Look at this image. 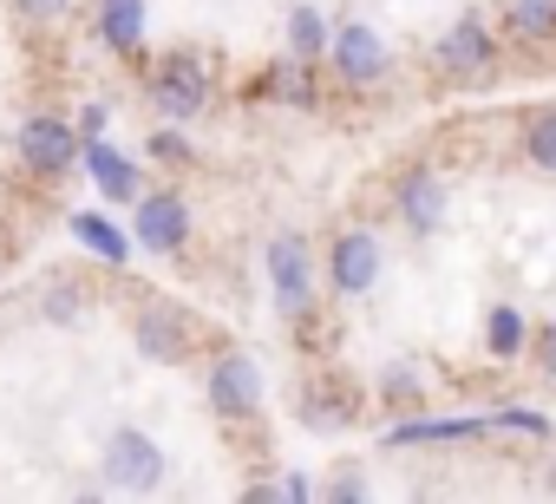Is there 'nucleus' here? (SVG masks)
I'll list each match as a JSON object with an SVG mask.
<instances>
[{
  "label": "nucleus",
  "instance_id": "7",
  "mask_svg": "<svg viewBox=\"0 0 556 504\" xmlns=\"http://www.w3.org/2000/svg\"><path fill=\"white\" fill-rule=\"evenodd\" d=\"M210 413H223V419H249L255 406H262V367L249 361V354H216V367H210Z\"/></svg>",
  "mask_w": 556,
  "mask_h": 504
},
{
  "label": "nucleus",
  "instance_id": "12",
  "mask_svg": "<svg viewBox=\"0 0 556 504\" xmlns=\"http://www.w3.org/2000/svg\"><path fill=\"white\" fill-rule=\"evenodd\" d=\"M79 164H86V177L112 197V203H138V164L118 151V144H105V138H86V151H79Z\"/></svg>",
  "mask_w": 556,
  "mask_h": 504
},
{
  "label": "nucleus",
  "instance_id": "26",
  "mask_svg": "<svg viewBox=\"0 0 556 504\" xmlns=\"http://www.w3.org/2000/svg\"><path fill=\"white\" fill-rule=\"evenodd\" d=\"M328 497H367V484H361V478H334Z\"/></svg>",
  "mask_w": 556,
  "mask_h": 504
},
{
  "label": "nucleus",
  "instance_id": "17",
  "mask_svg": "<svg viewBox=\"0 0 556 504\" xmlns=\"http://www.w3.org/2000/svg\"><path fill=\"white\" fill-rule=\"evenodd\" d=\"M268 99H295V105H315V79H308V60H275V73H268Z\"/></svg>",
  "mask_w": 556,
  "mask_h": 504
},
{
  "label": "nucleus",
  "instance_id": "6",
  "mask_svg": "<svg viewBox=\"0 0 556 504\" xmlns=\"http://www.w3.org/2000/svg\"><path fill=\"white\" fill-rule=\"evenodd\" d=\"M131 236L151 249V256H177V249L190 242V210H184V197H177V190H151V197H138V210H131Z\"/></svg>",
  "mask_w": 556,
  "mask_h": 504
},
{
  "label": "nucleus",
  "instance_id": "28",
  "mask_svg": "<svg viewBox=\"0 0 556 504\" xmlns=\"http://www.w3.org/2000/svg\"><path fill=\"white\" fill-rule=\"evenodd\" d=\"M387 393H413V374L406 367H387Z\"/></svg>",
  "mask_w": 556,
  "mask_h": 504
},
{
  "label": "nucleus",
  "instance_id": "1",
  "mask_svg": "<svg viewBox=\"0 0 556 504\" xmlns=\"http://www.w3.org/2000/svg\"><path fill=\"white\" fill-rule=\"evenodd\" d=\"M99 471H105L112 491H157V484H164V445H157L151 432H138V426H118V432L105 439Z\"/></svg>",
  "mask_w": 556,
  "mask_h": 504
},
{
  "label": "nucleus",
  "instance_id": "19",
  "mask_svg": "<svg viewBox=\"0 0 556 504\" xmlns=\"http://www.w3.org/2000/svg\"><path fill=\"white\" fill-rule=\"evenodd\" d=\"M510 27H517V40H556V0H517L510 8Z\"/></svg>",
  "mask_w": 556,
  "mask_h": 504
},
{
  "label": "nucleus",
  "instance_id": "20",
  "mask_svg": "<svg viewBox=\"0 0 556 504\" xmlns=\"http://www.w3.org/2000/svg\"><path fill=\"white\" fill-rule=\"evenodd\" d=\"M484 341H491V354H497V361L523 354V315H517V308H491V322H484Z\"/></svg>",
  "mask_w": 556,
  "mask_h": 504
},
{
  "label": "nucleus",
  "instance_id": "13",
  "mask_svg": "<svg viewBox=\"0 0 556 504\" xmlns=\"http://www.w3.org/2000/svg\"><path fill=\"white\" fill-rule=\"evenodd\" d=\"M73 242L86 249V256H99V263H125L131 256V236L112 216H99V210H79L73 216Z\"/></svg>",
  "mask_w": 556,
  "mask_h": 504
},
{
  "label": "nucleus",
  "instance_id": "2",
  "mask_svg": "<svg viewBox=\"0 0 556 504\" xmlns=\"http://www.w3.org/2000/svg\"><path fill=\"white\" fill-rule=\"evenodd\" d=\"M151 105L177 125V118H197L203 105H210V73H203V60H190V53H164L157 66H151Z\"/></svg>",
  "mask_w": 556,
  "mask_h": 504
},
{
  "label": "nucleus",
  "instance_id": "11",
  "mask_svg": "<svg viewBox=\"0 0 556 504\" xmlns=\"http://www.w3.org/2000/svg\"><path fill=\"white\" fill-rule=\"evenodd\" d=\"M131 341H138V354L144 361H184V348H190V322H184V308H170V302H151L144 315H138V328H131Z\"/></svg>",
  "mask_w": 556,
  "mask_h": 504
},
{
  "label": "nucleus",
  "instance_id": "8",
  "mask_svg": "<svg viewBox=\"0 0 556 504\" xmlns=\"http://www.w3.org/2000/svg\"><path fill=\"white\" fill-rule=\"evenodd\" d=\"M328 282L334 295H367L380 282V242L367 229H341L334 249H328Z\"/></svg>",
  "mask_w": 556,
  "mask_h": 504
},
{
  "label": "nucleus",
  "instance_id": "16",
  "mask_svg": "<svg viewBox=\"0 0 556 504\" xmlns=\"http://www.w3.org/2000/svg\"><path fill=\"white\" fill-rule=\"evenodd\" d=\"M328 47H334V27H328L315 8H295V14H289V53H295V60H321Z\"/></svg>",
  "mask_w": 556,
  "mask_h": 504
},
{
  "label": "nucleus",
  "instance_id": "3",
  "mask_svg": "<svg viewBox=\"0 0 556 504\" xmlns=\"http://www.w3.org/2000/svg\"><path fill=\"white\" fill-rule=\"evenodd\" d=\"M262 263H268L275 308H282V315H308L315 308V269H308V242L302 236H275Z\"/></svg>",
  "mask_w": 556,
  "mask_h": 504
},
{
  "label": "nucleus",
  "instance_id": "27",
  "mask_svg": "<svg viewBox=\"0 0 556 504\" xmlns=\"http://www.w3.org/2000/svg\"><path fill=\"white\" fill-rule=\"evenodd\" d=\"M79 125H86V138H99V131H105V105H86V118H79Z\"/></svg>",
  "mask_w": 556,
  "mask_h": 504
},
{
  "label": "nucleus",
  "instance_id": "5",
  "mask_svg": "<svg viewBox=\"0 0 556 504\" xmlns=\"http://www.w3.org/2000/svg\"><path fill=\"white\" fill-rule=\"evenodd\" d=\"M79 131L66 125V118H47V112H34L27 125H21V164L27 171H40V177H66L73 164H79Z\"/></svg>",
  "mask_w": 556,
  "mask_h": 504
},
{
  "label": "nucleus",
  "instance_id": "25",
  "mask_svg": "<svg viewBox=\"0 0 556 504\" xmlns=\"http://www.w3.org/2000/svg\"><path fill=\"white\" fill-rule=\"evenodd\" d=\"M66 8H73V0H21L27 21H53V14H66Z\"/></svg>",
  "mask_w": 556,
  "mask_h": 504
},
{
  "label": "nucleus",
  "instance_id": "23",
  "mask_svg": "<svg viewBox=\"0 0 556 504\" xmlns=\"http://www.w3.org/2000/svg\"><path fill=\"white\" fill-rule=\"evenodd\" d=\"M184 151H190V144H184L177 131H157V138H151V158H157V164H177Z\"/></svg>",
  "mask_w": 556,
  "mask_h": 504
},
{
  "label": "nucleus",
  "instance_id": "14",
  "mask_svg": "<svg viewBox=\"0 0 556 504\" xmlns=\"http://www.w3.org/2000/svg\"><path fill=\"white\" fill-rule=\"evenodd\" d=\"M491 426V413L478 419H406V426H387V445H445V439H478Z\"/></svg>",
  "mask_w": 556,
  "mask_h": 504
},
{
  "label": "nucleus",
  "instance_id": "22",
  "mask_svg": "<svg viewBox=\"0 0 556 504\" xmlns=\"http://www.w3.org/2000/svg\"><path fill=\"white\" fill-rule=\"evenodd\" d=\"M536 367L556 380V322H543V328H536Z\"/></svg>",
  "mask_w": 556,
  "mask_h": 504
},
{
  "label": "nucleus",
  "instance_id": "10",
  "mask_svg": "<svg viewBox=\"0 0 556 504\" xmlns=\"http://www.w3.org/2000/svg\"><path fill=\"white\" fill-rule=\"evenodd\" d=\"M491 60H497V40H491V27L478 14H465L458 27H445V40H439V73L445 79H478Z\"/></svg>",
  "mask_w": 556,
  "mask_h": 504
},
{
  "label": "nucleus",
  "instance_id": "18",
  "mask_svg": "<svg viewBox=\"0 0 556 504\" xmlns=\"http://www.w3.org/2000/svg\"><path fill=\"white\" fill-rule=\"evenodd\" d=\"M523 158H530L536 171H556V105L530 112V125H523Z\"/></svg>",
  "mask_w": 556,
  "mask_h": 504
},
{
  "label": "nucleus",
  "instance_id": "21",
  "mask_svg": "<svg viewBox=\"0 0 556 504\" xmlns=\"http://www.w3.org/2000/svg\"><path fill=\"white\" fill-rule=\"evenodd\" d=\"M491 426H504V432H530V439H549V413H530V406H497Z\"/></svg>",
  "mask_w": 556,
  "mask_h": 504
},
{
  "label": "nucleus",
  "instance_id": "15",
  "mask_svg": "<svg viewBox=\"0 0 556 504\" xmlns=\"http://www.w3.org/2000/svg\"><path fill=\"white\" fill-rule=\"evenodd\" d=\"M99 34L112 53H138L144 47V0H99Z\"/></svg>",
  "mask_w": 556,
  "mask_h": 504
},
{
  "label": "nucleus",
  "instance_id": "24",
  "mask_svg": "<svg viewBox=\"0 0 556 504\" xmlns=\"http://www.w3.org/2000/svg\"><path fill=\"white\" fill-rule=\"evenodd\" d=\"M79 308H86V295H73V289H53V308H47V315H53V322H73Z\"/></svg>",
  "mask_w": 556,
  "mask_h": 504
},
{
  "label": "nucleus",
  "instance_id": "9",
  "mask_svg": "<svg viewBox=\"0 0 556 504\" xmlns=\"http://www.w3.org/2000/svg\"><path fill=\"white\" fill-rule=\"evenodd\" d=\"M445 203H452V190H445L439 171H406V177L393 184V210H400V223H406L413 236L445 229Z\"/></svg>",
  "mask_w": 556,
  "mask_h": 504
},
{
  "label": "nucleus",
  "instance_id": "29",
  "mask_svg": "<svg viewBox=\"0 0 556 504\" xmlns=\"http://www.w3.org/2000/svg\"><path fill=\"white\" fill-rule=\"evenodd\" d=\"M549 491H556V465H549Z\"/></svg>",
  "mask_w": 556,
  "mask_h": 504
},
{
  "label": "nucleus",
  "instance_id": "4",
  "mask_svg": "<svg viewBox=\"0 0 556 504\" xmlns=\"http://www.w3.org/2000/svg\"><path fill=\"white\" fill-rule=\"evenodd\" d=\"M328 60H334V73H341L348 86H374V79L393 66V47L380 40V27H367V21H341Z\"/></svg>",
  "mask_w": 556,
  "mask_h": 504
}]
</instances>
